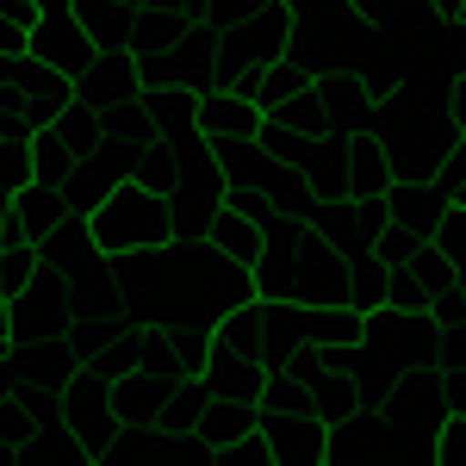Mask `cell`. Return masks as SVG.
<instances>
[{"label":"cell","mask_w":466,"mask_h":466,"mask_svg":"<svg viewBox=\"0 0 466 466\" xmlns=\"http://www.w3.org/2000/svg\"><path fill=\"white\" fill-rule=\"evenodd\" d=\"M380 144L392 162V180H430L448 149L461 144V125L448 106V87H423V81H398L380 100Z\"/></svg>","instance_id":"cell-1"},{"label":"cell","mask_w":466,"mask_h":466,"mask_svg":"<svg viewBox=\"0 0 466 466\" xmlns=\"http://www.w3.org/2000/svg\"><path fill=\"white\" fill-rule=\"evenodd\" d=\"M94 224V243L106 255L118 249H168V243H180V212L168 193H156V187H144L137 175H125L118 187L106 193V206L87 218Z\"/></svg>","instance_id":"cell-2"},{"label":"cell","mask_w":466,"mask_h":466,"mask_svg":"<svg viewBox=\"0 0 466 466\" xmlns=\"http://www.w3.org/2000/svg\"><path fill=\"white\" fill-rule=\"evenodd\" d=\"M373 410H380V417L410 441V454L435 461V430H441V417H448V398H441V360L398 367L392 386H386V398H380Z\"/></svg>","instance_id":"cell-3"},{"label":"cell","mask_w":466,"mask_h":466,"mask_svg":"<svg viewBox=\"0 0 466 466\" xmlns=\"http://www.w3.org/2000/svg\"><path fill=\"white\" fill-rule=\"evenodd\" d=\"M292 37H299V13L287 0H268V6H255L249 19H237L218 37V63H230V69H274L292 50Z\"/></svg>","instance_id":"cell-4"},{"label":"cell","mask_w":466,"mask_h":466,"mask_svg":"<svg viewBox=\"0 0 466 466\" xmlns=\"http://www.w3.org/2000/svg\"><path fill=\"white\" fill-rule=\"evenodd\" d=\"M367 355H380L386 367H423L441 349V318L435 311H404V305H380L367 311V336H360Z\"/></svg>","instance_id":"cell-5"},{"label":"cell","mask_w":466,"mask_h":466,"mask_svg":"<svg viewBox=\"0 0 466 466\" xmlns=\"http://www.w3.org/2000/svg\"><path fill=\"white\" fill-rule=\"evenodd\" d=\"M386 224H392L386 193H329V199L311 206V230H318L323 243H336L342 255H367Z\"/></svg>","instance_id":"cell-6"},{"label":"cell","mask_w":466,"mask_h":466,"mask_svg":"<svg viewBox=\"0 0 466 466\" xmlns=\"http://www.w3.org/2000/svg\"><path fill=\"white\" fill-rule=\"evenodd\" d=\"M69 100H75V75L37 63L32 50H25V63H19V81L0 87V112H6V118H25V125H56V112L69 106Z\"/></svg>","instance_id":"cell-7"},{"label":"cell","mask_w":466,"mask_h":466,"mask_svg":"<svg viewBox=\"0 0 466 466\" xmlns=\"http://www.w3.org/2000/svg\"><path fill=\"white\" fill-rule=\"evenodd\" d=\"M380 454H410V441H404L373 404H360V410H349V417L329 423L323 466H355V461H380Z\"/></svg>","instance_id":"cell-8"},{"label":"cell","mask_w":466,"mask_h":466,"mask_svg":"<svg viewBox=\"0 0 466 466\" xmlns=\"http://www.w3.org/2000/svg\"><path fill=\"white\" fill-rule=\"evenodd\" d=\"M75 318V287H69V274L63 268H37L32 274V287L13 299V336H44V329H69Z\"/></svg>","instance_id":"cell-9"},{"label":"cell","mask_w":466,"mask_h":466,"mask_svg":"<svg viewBox=\"0 0 466 466\" xmlns=\"http://www.w3.org/2000/svg\"><path fill=\"white\" fill-rule=\"evenodd\" d=\"M32 56H37V63H50V69H63V75H81V69H94L100 44H94V32L75 19V6H56V13H37Z\"/></svg>","instance_id":"cell-10"},{"label":"cell","mask_w":466,"mask_h":466,"mask_svg":"<svg viewBox=\"0 0 466 466\" xmlns=\"http://www.w3.org/2000/svg\"><path fill=\"white\" fill-rule=\"evenodd\" d=\"M144 94V63H137V50L131 44H112L94 56V69L75 75V100H87V106H125V100H137Z\"/></svg>","instance_id":"cell-11"},{"label":"cell","mask_w":466,"mask_h":466,"mask_svg":"<svg viewBox=\"0 0 466 466\" xmlns=\"http://www.w3.org/2000/svg\"><path fill=\"white\" fill-rule=\"evenodd\" d=\"M63 423H69L81 441H87V461L100 466L112 448V404H106V380H94V373H75L69 386H63Z\"/></svg>","instance_id":"cell-12"},{"label":"cell","mask_w":466,"mask_h":466,"mask_svg":"<svg viewBox=\"0 0 466 466\" xmlns=\"http://www.w3.org/2000/svg\"><path fill=\"white\" fill-rule=\"evenodd\" d=\"M261 430H268V448H274V466H323V441H329V417H318V404L305 410H261Z\"/></svg>","instance_id":"cell-13"},{"label":"cell","mask_w":466,"mask_h":466,"mask_svg":"<svg viewBox=\"0 0 466 466\" xmlns=\"http://www.w3.org/2000/svg\"><path fill=\"white\" fill-rule=\"evenodd\" d=\"M193 131L212 149L249 144V137H261V106L243 100L237 87H206V94H199V112H193Z\"/></svg>","instance_id":"cell-14"},{"label":"cell","mask_w":466,"mask_h":466,"mask_svg":"<svg viewBox=\"0 0 466 466\" xmlns=\"http://www.w3.org/2000/svg\"><path fill=\"white\" fill-rule=\"evenodd\" d=\"M6 367L13 373H32L44 386H69L75 373H81V349L69 342V329H44V336H19V342H6Z\"/></svg>","instance_id":"cell-15"},{"label":"cell","mask_w":466,"mask_h":466,"mask_svg":"<svg viewBox=\"0 0 466 466\" xmlns=\"http://www.w3.org/2000/svg\"><path fill=\"white\" fill-rule=\"evenodd\" d=\"M199 243H206L218 261H230V268H255L261 249H268V230H261L249 212H237V206L224 199V206L212 212V224H206V237H199Z\"/></svg>","instance_id":"cell-16"},{"label":"cell","mask_w":466,"mask_h":466,"mask_svg":"<svg viewBox=\"0 0 466 466\" xmlns=\"http://www.w3.org/2000/svg\"><path fill=\"white\" fill-rule=\"evenodd\" d=\"M168 392H175V380L131 367L125 380H112V386H106L112 423H156V417H162V404H168Z\"/></svg>","instance_id":"cell-17"},{"label":"cell","mask_w":466,"mask_h":466,"mask_svg":"<svg viewBox=\"0 0 466 466\" xmlns=\"http://www.w3.org/2000/svg\"><path fill=\"white\" fill-rule=\"evenodd\" d=\"M199 373H206V386L218 398H237V404H261V392H268V360H255V355H224V349H212Z\"/></svg>","instance_id":"cell-18"},{"label":"cell","mask_w":466,"mask_h":466,"mask_svg":"<svg viewBox=\"0 0 466 466\" xmlns=\"http://www.w3.org/2000/svg\"><path fill=\"white\" fill-rule=\"evenodd\" d=\"M37 255H44L50 268H63V274H81V268H94L106 249L94 243V224H87V218H63V224H50V230L37 237Z\"/></svg>","instance_id":"cell-19"},{"label":"cell","mask_w":466,"mask_h":466,"mask_svg":"<svg viewBox=\"0 0 466 466\" xmlns=\"http://www.w3.org/2000/svg\"><path fill=\"white\" fill-rule=\"evenodd\" d=\"M212 349H224V355H255V360H268V305H261V299L230 305V311L218 318V329H212Z\"/></svg>","instance_id":"cell-20"},{"label":"cell","mask_w":466,"mask_h":466,"mask_svg":"<svg viewBox=\"0 0 466 466\" xmlns=\"http://www.w3.org/2000/svg\"><path fill=\"white\" fill-rule=\"evenodd\" d=\"M386 212H392V224H404V230L435 237V224H441V212H448V199L435 193L430 180H392V187H386Z\"/></svg>","instance_id":"cell-21"},{"label":"cell","mask_w":466,"mask_h":466,"mask_svg":"<svg viewBox=\"0 0 466 466\" xmlns=\"http://www.w3.org/2000/svg\"><path fill=\"white\" fill-rule=\"evenodd\" d=\"M144 100H149V131H156V137H180V131H193V112H199V87L162 81V87H144Z\"/></svg>","instance_id":"cell-22"},{"label":"cell","mask_w":466,"mask_h":466,"mask_svg":"<svg viewBox=\"0 0 466 466\" xmlns=\"http://www.w3.org/2000/svg\"><path fill=\"white\" fill-rule=\"evenodd\" d=\"M206 404H212V386H206V373H180L156 423H162V435H193V430H199V417H206Z\"/></svg>","instance_id":"cell-23"},{"label":"cell","mask_w":466,"mask_h":466,"mask_svg":"<svg viewBox=\"0 0 466 466\" xmlns=\"http://www.w3.org/2000/svg\"><path fill=\"white\" fill-rule=\"evenodd\" d=\"M255 423H261V404H237V398H218L212 392V404H206V417H199V441H206V448H224V441H237V435H249Z\"/></svg>","instance_id":"cell-24"},{"label":"cell","mask_w":466,"mask_h":466,"mask_svg":"<svg viewBox=\"0 0 466 466\" xmlns=\"http://www.w3.org/2000/svg\"><path fill=\"white\" fill-rule=\"evenodd\" d=\"M56 137L75 149V162L100 156V149H106V112L87 106V100H69V106L56 112Z\"/></svg>","instance_id":"cell-25"},{"label":"cell","mask_w":466,"mask_h":466,"mask_svg":"<svg viewBox=\"0 0 466 466\" xmlns=\"http://www.w3.org/2000/svg\"><path fill=\"white\" fill-rule=\"evenodd\" d=\"M261 118H268V125H287V131H329V112H323L318 81H311V87H292V94H280V100H268Z\"/></svg>","instance_id":"cell-26"},{"label":"cell","mask_w":466,"mask_h":466,"mask_svg":"<svg viewBox=\"0 0 466 466\" xmlns=\"http://www.w3.org/2000/svg\"><path fill=\"white\" fill-rule=\"evenodd\" d=\"M112 187H118V180L100 175L94 162H75L69 180H63L56 193H63V212H69V218H94L100 206H106V193H112Z\"/></svg>","instance_id":"cell-27"},{"label":"cell","mask_w":466,"mask_h":466,"mask_svg":"<svg viewBox=\"0 0 466 466\" xmlns=\"http://www.w3.org/2000/svg\"><path fill=\"white\" fill-rule=\"evenodd\" d=\"M32 131L37 125H25V118H6L0 125V187L6 193H19L32 180Z\"/></svg>","instance_id":"cell-28"},{"label":"cell","mask_w":466,"mask_h":466,"mask_svg":"<svg viewBox=\"0 0 466 466\" xmlns=\"http://www.w3.org/2000/svg\"><path fill=\"white\" fill-rule=\"evenodd\" d=\"M13 218H19L32 237H44L50 224H63L69 212H63V193H56V187H44V180H25V187L13 193Z\"/></svg>","instance_id":"cell-29"},{"label":"cell","mask_w":466,"mask_h":466,"mask_svg":"<svg viewBox=\"0 0 466 466\" xmlns=\"http://www.w3.org/2000/svg\"><path fill=\"white\" fill-rule=\"evenodd\" d=\"M180 25H187V19H175L168 6H137V19H131V50H137V63L162 56L180 37Z\"/></svg>","instance_id":"cell-30"},{"label":"cell","mask_w":466,"mask_h":466,"mask_svg":"<svg viewBox=\"0 0 466 466\" xmlns=\"http://www.w3.org/2000/svg\"><path fill=\"white\" fill-rule=\"evenodd\" d=\"M386 280H392V268L373 249L349 255V305H355V311H380V305H386Z\"/></svg>","instance_id":"cell-31"},{"label":"cell","mask_w":466,"mask_h":466,"mask_svg":"<svg viewBox=\"0 0 466 466\" xmlns=\"http://www.w3.org/2000/svg\"><path fill=\"white\" fill-rule=\"evenodd\" d=\"M131 367H137V329H125V323H118L106 342L81 360V373H94V380H106V386H112V380H125Z\"/></svg>","instance_id":"cell-32"},{"label":"cell","mask_w":466,"mask_h":466,"mask_svg":"<svg viewBox=\"0 0 466 466\" xmlns=\"http://www.w3.org/2000/svg\"><path fill=\"white\" fill-rule=\"evenodd\" d=\"M75 168V149L56 137V125H37L32 131V180H44V187H63Z\"/></svg>","instance_id":"cell-33"},{"label":"cell","mask_w":466,"mask_h":466,"mask_svg":"<svg viewBox=\"0 0 466 466\" xmlns=\"http://www.w3.org/2000/svg\"><path fill=\"white\" fill-rule=\"evenodd\" d=\"M342 13L355 25H410V19H435L430 0H342Z\"/></svg>","instance_id":"cell-34"},{"label":"cell","mask_w":466,"mask_h":466,"mask_svg":"<svg viewBox=\"0 0 466 466\" xmlns=\"http://www.w3.org/2000/svg\"><path fill=\"white\" fill-rule=\"evenodd\" d=\"M311 404H318V417H349V410H360V386L355 373H318L311 380Z\"/></svg>","instance_id":"cell-35"},{"label":"cell","mask_w":466,"mask_h":466,"mask_svg":"<svg viewBox=\"0 0 466 466\" xmlns=\"http://www.w3.org/2000/svg\"><path fill=\"white\" fill-rule=\"evenodd\" d=\"M44 268V255L37 243H19V249H0V299H19V292L32 287V274Z\"/></svg>","instance_id":"cell-36"},{"label":"cell","mask_w":466,"mask_h":466,"mask_svg":"<svg viewBox=\"0 0 466 466\" xmlns=\"http://www.w3.org/2000/svg\"><path fill=\"white\" fill-rule=\"evenodd\" d=\"M386 305H404V311H435V287L404 261V268H392V280H386Z\"/></svg>","instance_id":"cell-37"},{"label":"cell","mask_w":466,"mask_h":466,"mask_svg":"<svg viewBox=\"0 0 466 466\" xmlns=\"http://www.w3.org/2000/svg\"><path fill=\"white\" fill-rule=\"evenodd\" d=\"M37 430H44V423H37V417L25 410V404H19V398H0V441H6L13 454H25Z\"/></svg>","instance_id":"cell-38"},{"label":"cell","mask_w":466,"mask_h":466,"mask_svg":"<svg viewBox=\"0 0 466 466\" xmlns=\"http://www.w3.org/2000/svg\"><path fill=\"white\" fill-rule=\"evenodd\" d=\"M430 243H435V249H441V255H448V261H454V268L466 274V206H448V212H441V224H435Z\"/></svg>","instance_id":"cell-39"},{"label":"cell","mask_w":466,"mask_h":466,"mask_svg":"<svg viewBox=\"0 0 466 466\" xmlns=\"http://www.w3.org/2000/svg\"><path fill=\"white\" fill-rule=\"evenodd\" d=\"M435 466H466V410H448L435 430Z\"/></svg>","instance_id":"cell-40"},{"label":"cell","mask_w":466,"mask_h":466,"mask_svg":"<svg viewBox=\"0 0 466 466\" xmlns=\"http://www.w3.org/2000/svg\"><path fill=\"white\" fill-rule=\"evenodd\" d=\"M218 461H224V466H255V461H274V448H268V430L255 423L249 435L224 441V448H218Z\"/></svg>","instance_id":"cell-41"},{"label":"cell","mask_w":466,"mask_h":466,"mask_svg":"<svg viewBox=\"0 0 466 466\" xmlns=\"http://www.w3.org/2000/svg\"><path fill=\"white\" fill-rule=\"evenodd\" d=\"M417 243H423V237H417V230H404V224H386V230H380V237H373V255H380V261H386V268H404V261H410V255H417Z\"/></svg>","instance_id":"cell-42"},{"label":"cell","mask_w":466,"mask_h":466,"mask_svg":"<svg viewBox=\"0 0 466 466\" xmlns=\"http://www.w3.org/2000/svg\"><path fill=\"white\" fill-rule=\"evenodd\" d=\"M25 50H32V25L0 0V56H25Z\"/></svg>","instance_id":"cell-43"},{"label":"cell","mask_w":466,"mask_h":466,"mask_svg":"<svg viewBox=\"0 0 466 466\" xmlns=\"http://www.w3.org/2000/svg\"><path fill=\"white\" fill-rule=\"evenodd\" d=\"M255 6H268V0H212V13H206V25H212V32L224 37L230 25H237V19H249Z\"/></svg>","instance_id":"cell-44"},{"label":"cell","mask_w":466,"mask_h":466,"mask_svg":"<svg viewBox=\"0 0 466 466\" xmlns=\"http://www.w3.org/2000/svg\"><path fill=\"white\" fill-rule=\"evenodd\" d=\"M441 398H448V410H466V360L441 367Z\"/></svg>","instance_id":"cell-45"},{"label":"cell","mask_w":466,"mask_h":466,"mask_svg":"<svg viewBox=\"0 0 466 466\" xmlns=\"http://www.w3.org/2000/svg\"><path fill=\"white\" fill-rule=\"evenodd\" d=\"M448 106H454V125H461V137H466V75L448 81Z\"/></svg>","instance_id":"cell-46"},{"label":"cell","mask_w":466,"mask_h":466,"mask_svg":"<svg viewBox=\"0 0 466 466\" xmlns=\"http://www.w3.org/2000/svg\"><path fill=\"white\" fill-rule=\"evenodd\" d=\"M435 6V19H448V25H461V13H466V0H430Z\"/></svg>","instance_id":"cell-47"},{"label":"cell","mask_w":466,"mask_h":466,"mask_svg":"<svg viewBox=\"0 0 466 466\" xmlns=\"http://www.w3.org/2000/svg\"><path fill=\"white\" fill-rule=\"evenodd\" d=\"M0 336H13V299H0Z\"/></svg>","instance_id":"cell-48"},{"label":"cell","mask_w":466,"mask_h":466,"mask_svg":"<svg viewBox=\"0 0 466 466\" xmlns=\"http://www.w3.org/2000/svg\"><path fill=\"white\" fill-rule=\"evenodd\" d=\"M6 218H13V193L0 187V224H6Z\"/></svg>","instance_id":"cell-49"},{"label":"cell","mask_w":466,"mask_h":466,"mask_svg":"<svg viewBox=\"0 0 466 466\" xmlns=\"http://www.w3.org/2000/svg\"><path fill=\"white\" fill-rule=\"evenodd\" d=\"M0 461H19V454H13V448H6V441H0Z\"/></svg>","instance_id":"cell-50"},{"label":"cell","mask_w":466,"mask_h":466,"mask_svg":"<svg viewBox=\"0 0 466 466\" xmlns=\"http://www.w3.org/2000/svg\"><path fill=\"white\" fill-rule=\"evenodd\" d=\"M454 206H466V180H461V199H454Z\"/></svg>","instance_id":"cell-51"},{"label":"cell","mask_w":466,"mask_h":466,"mask_svg":"<svg viewBox=\"0 0 466 466\" xmlns=\"http://www.w3.org/2000/svg\"><path fill=\"white\" fill-rule=\"evenodd\" d=\"M461 25H466V13H461Z\"/></svg>","instance_id":"cell-52"}]
</instances>
